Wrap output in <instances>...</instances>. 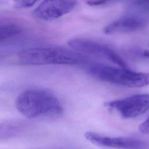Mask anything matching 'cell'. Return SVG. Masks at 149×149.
<instances>
[{
  "label": "cell",
  "instance_id": "obj_11",
  "mask_svg": "<svg viewBox=\"0 0 149 149\" xmlns=\"http://www.w3.org/2000/svg\"><path fill=\"white\" fill-rule=\"evenodd\" d=\"M139 129L140 132L143 133H149V116L143 123L140 125Z\"/></svg>",
  "mask_w": 149,
  "mask_h": 149
},
{
  "label": "cell",
  "instance_id": "obj_4",
  "mask_svg": "<svg viewBox=\"0 0 149 149\" xmlns=\"http://www.w3.org/2000/svg\"><path fill=\"white\" fill-rule=\"evenodd\" d=\"M68 44L74 51L80 53L96 56L104 59L117 66L127 68L125 61L108 45L90 39L74 38L68 41Z\"/></svg>",
  "mask_w": 149,
  "mask_h": 149
},
{
  "label": "cell",
  "instance_id": "obj_9",
  "mask_svg": "<svg viewBox=\"0 0 149 149\" xmlns=\"http://www.w3.org/2000/svg\"><path fill=\"white\" fill-rule=\"evenodd\" d=\"M22 31L19 25L15 23H5L1 25L0 27V40L2 41L14 37L19 34Z\"/></svg>",
  "mask_w": 149,
  "mask_h": 149
},
{
  "label": "cell",
  "instance_id": "obj_1",
  "mask_svg": "<svg viewBox=\"0 0 149 149\" xmlns=\"http://www.w3.org/2000/svg\"><path fill=\"white\" fill-rule=\"evenodd\" d=\"M15 106L17 111L29 119L55 116L63 112L57 97L45 90L29 89L17 97Z\"/></svg>",
  "mask_w": 149,
  "mask_h": 149
},
{
  "label": "cell",
  "instance_id": "obj_12",
  "mask_svg": "<svg viewBox=\"0 0 149 149\" xmlns=\"http://www.w3.org/2000/svg\"><path fill=\"white\" fill-rule=\"evenodd\" d=\"M88 5L90 6H102V5H108L110 3L112 2L109 1H88L86 2Z\"/></svg>",
  "mask_w": 149,
  "mask_h": 149
},
{
  "label": "cell",
  "instance_id": "obj_14",
  "mask_svg": "<svg viewBox=\"0 0 149 149\" xmlns=\"http://www.w3.org/2000/svg\"><path fill=\"white\" fill-rule=\"evenodd\" d=\"M148 44H149V41H148Z\"/></svg>",
  "mask_w": 149,
  "mask_h": 149
},
{
  "label": "cell",
  "instance_id": "obj_13",
  "mask_svg": "<svg viewBox=\"0 0 149 149\" xmlns=\"http://www.w3.org/2000/svg\"><path fill=\"white\" fill-rule=\"evenodd\" d=\"M143 55H144V56L148 58H149V50H146L143 52Z\"/></svg>",
  "mask_w": 149,
  "mask_h": 149
},
{
  "label": "cell",
  "instance_id": "obj_6",
  "mask_svg": "<svg viewBox=\"0 0 149 149\" xmlns=\"http://www.w3.org/2000/svg\"><path fill=\"white\" fill-rule=\"evenodd\" d=\"M77 4L74 1H45L34 9L33 14L42 20H53L69 13Z\"/></svg>",
  "mask_w": 149,
  "mask_h": 149
},
{
  "label": "cell",
  "instance_id": "obj_3",
  "mask_svg": "<svg viewBox=\"0 0 149 149\" xmlns=\"http://www.w3.org/2000/svg\"><path fill=\"white\" fill-rule=\"evenodd\" d=\"M86 69L93 77L111 84L130 88L149 85V73L137 72L128 68L102 64H90Z\"/></svg>",
  "mask_w": 149,
  "mask_h": 149
},
{
  "label": "cell",
  "instance_id": "obj_7",
  "mask_svg": "<svg viewBox=\"0 0 149 149\" xmlns=\"http://www.w3.org/2000/svg\"><path fill=\"white\" fill-rule=\"evenodd\" d=\"M86 139L99 146L119 149H142L144 143L139 139L131 137H111L93 132H87Z\"/></svg>",
  "mask_w": 149,
  "mask_h": 149
},
{
  "label": "cell",
  "instance_id": "obj_10",
  "mask_svg": "<svg viewBox=\"0 0 149 149\" xmlns=\"http://www.w3.org/2000/svg\"><path fill=\"white\" fill-rule=\"evenodd\" d=\"M36 2V1H15L13 6L17 9L26 8L32 6Z\"/></svg>",
  "mask_w": 149,
  "mask_h": 149
},
{
  "label": "cell",
  "instance_id": "obj_2",
  "mask_svg": "<svg viewBox=\"0 0 149 149\" xmlns=\"http://www.w3.org/2000/svg\"><path fill=\"white\" fill-rule=\"evenodd\" d=\"M20 61L28 65H86L90 59L81 53L60 47H36L19 52Z\"/></svg>",
  "mask_w": 149,
  "mask_h": 149
},
{
  "label": "cell",
  "instance_id": "obj_8",
  "mask_svg": "<svg viewBox=\"0 0 149 149\" xmlns=\"http://www.w3.org/2000/svg\"><path fill=\"white\" fill-rule=\"evenodd\" d=\"M148 23L147 17L140 14H128L108 24L104 28L107 34L130 33L145 27Z\"/></svg>",
  "mask_w": 149,
  "mask_h": 149
},
{
  "label": "cell",
  "instance_id": "obj_5",
  "mask_svg": "<svg viewBox=\"0 0 149 149\" xmlns=\"http://www.w3.org/2000/svg\"><path fill=\"white\" fill-rule=\"evenodd\" d=\"M108 109L117 112L125 119L139 116L149 109V94H135L105 103Z\"/></svg>",
  "mask_w": 149,
  "mask_h": 149
}]
</instances>
